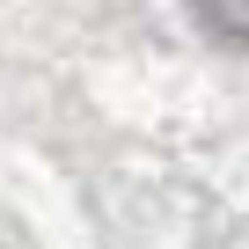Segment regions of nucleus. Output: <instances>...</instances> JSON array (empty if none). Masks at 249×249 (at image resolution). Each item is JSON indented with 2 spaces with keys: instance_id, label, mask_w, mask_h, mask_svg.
Listing matches in <instances>:
<instances>
[{
  "instance_id": "f257e3e1",
  "label": "nucleus",
  "mask_w": 249,
  "mask_h": 249,
  "mask_svg": "<svg viewBox=\"0 0 249 249\" xmlns=\"http://www.w3.org/2000/svg\"><path fill=\"white\" fill-rule=\"evenodd\" d=\"M198 22H205L213 37H234V44H249V0H198Z\"/></svg>"
}]
</instances>
